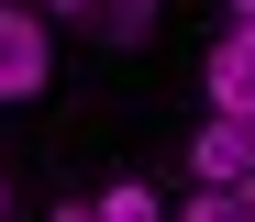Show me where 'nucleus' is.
<instances>
[{
  "instance_id": "nucleus-3",
  "label": "nucleus",
  "mask_w": 255,
  "mask_h": 222,
  "mask_svg": "<svg viewBox=\"0 0 255 222\" xmlns=\"http://www.w3.org/2000/svg\"><path fill=\"white\" fill-rule=\"evenodd\" d=\"M200 89H211V111L255 122V33H244V22H222V33H211V67H200Z\"/></svg>"
},
{
  "instance_id": "nucleus-5",
  "label": "nucleus",
  "mask_w": 255,
  "mask_h": 222,
  "mask_svg": "<svg viewBox=\"0 0 255 222\" xmlns=\"http://www.w3.org/2000/svg\"><path fill=\"white\" fill-rule=\"evenodd\" d=\"M89 211H100V222H166V211H155V189H133V178H111Z\"/></svg>"
},
{
  "instance_id": "nucleus-2",
  "label": "nucleus",
  "mask_w": 255,
  "mask_h": 222,
  "mask_svg": "<svg viewBox=\"0 0 255 222\" xmlns=\"http://www.w3.org/2000/svg\"><path fill=\"white\" fill-rule=\"evenodd\" d=\"M189 178H200V189H244V178H255V122L211 111V122L189 133Z\"/></svg>"
},
{
  "instance_id": "nucleus-8",
  "label": "nucleus",
  "mask_w": 255,
  "mask_h": 222,
  "mask_svg": "<svg viewBox=\"0 0 255 222\" xmlns=\"http://www.w3.org/2000/svg\"><path fill=\"white\" fill-rule=\"evenodd\" d=\"M56 222H100V211H89V200H67V211H56Z\"/></svg>"
},
{
  "instance_id": "nucleus-10",
  "label": "nucleus",
  "mask_w": 255,
  "mask_h": 222,
  "mask_svg": "<svg viewBox=\"0 0 255 222\" xmlns=\"http://www.w3.org/2000/svg\"><path fill=\"white\" fill-rule=\"evenodd\" d=\"M0 211H11V178H0Z\"/></svg>"
},
{
  "instance_id": "nucleus-11",
  "label": "nucleus",
  "mask_w": 255,
  "mask_h": 222,
  "mask_svg": "<svg viewBox=\"0 0 255 222\" xmlns=\"http://www.w3.org/2000/svg\"><path fill=\"white\" fill-rule=\"evenodd\" d=\"M244 211H255V178H244Z\"/></svg>"
},
{
  "instance_id": "nucleus-7",
  "label": "nucleus",
  "mask_w": 255,
  "mask_h": 222,
  "mask_svg": "<svg viewBox=\"0 0 255 222\" xmlns=\"http://www.w3.org/2000/svg\"><path fill=\"white\" fill-rule=\"evenodd\" d=\"M33 11H45V22H89L100 0H33Z\"/></svg>"
},
{
  "instance_id": "nucleus-4",
  "label": "nucleus",
  "mask_w": 255,
  "mask_h": 222,
  "mask_svg": "<svg viewBox=\"0 0 255 222\" xmlns=\"http://www.w3.org/2000/svg\"><path fill=\"white\" fill-rule=\"evenodd\" d=\"M89 22H100L111 44H144V33H155V0H100V11H89Z\"/></svg>"
},
{
  "instance_id": "nucleus-1",
  "label": "nucleus",
  "mask_w": 255,
  "mask_h": 222,
  "mask_svg": "<svg viewBox=\"0 0 255 222\" xmlns=\"http://www.w3.org/2000/svg\"><path fill=\"white\" fill-rule=\"evenodd\" d=\"M56 78V22L33 0H0V100H33Z\"/></svg>"
},
{
  "instance_id": "nucleus-9",
  "label": "nucleus",
  "mask_w": 255,
  "mask_h": 222,
  "mask_svg": "<svg viewBox=\"0 0 255 222\" xmlns=\"http://www.w3.org/2000/svg\"><path fill=\"white\" fill-rule=\"evenodd\" d=\"M233 22H244V33H255V0H233Z\"/></svg>"
},
{
  "instance_id": "nucleus-6",
  "label": "nucleus",
  "mask_w": 255,
  "mask_h": 222,
  "mask_svg": "<svg viewBox=\"0 0 255 222\" xmlns=\"http://www.w3.org/2000/svg\"><path fill=\"white\" fill-rule=\"evenodd\" d=\"M178 222H255V211H244V189H200V178H189V200H178Z\"/></svg>"
}]
</instances>
